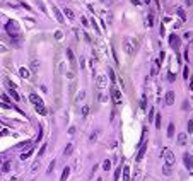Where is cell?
I'll use <instances>...</instances> for the list:
<instances>
[{
    "instance_id": "obj_1",
    "label": "cell",
    "mask_w": 193,
    "mask_h": 181,
    "mask_svg": "<svg viewBox=\"0 0 193 181\" xmlns=\"http://www.w3.org/2000/svg\"><path fill=\"white\" fill-rule=\"evenodd\" d=\"M5 31L12 36V39L14 38H19L21 36V31H19V24L15 22V21H9L7 24H5Z\"/></svg>"
},
{
    "instance_id": "obj_2",
    "label": "cell",
    "mask_w": 193,
    "mask_h": 181,
    "mask_svg": "<svg viewBox=\"0 0 193 181\" xmlns=\"http://www.w3.org/2000/svg\"><path fill=\"white\" fill-rule=\"evenodd\" d=\"M123 50H125V53H126V55H133V53H135V50H137L135 41H133L132 38H125V39H123Z\"/></svg>"
},
{
    "instance_id": "obj_3",
    "label": "cell",
    "mask_w": 193,
    "mask_h": 181,
    "mask_svg": "<svg viewBox=\"0 0 193 181\" xmlns=\"http://www.w3.org/2000/svg\"><path fill=\"white\" fill-rule=\"evenodd\" d=\"M162 157H164V161H166V166H173L174 161H176V157H174V154H173L171 149H164V150H162Z\"/></svg>"
},
{
    "instance_id": "obj_4",
    "label": "cell",
    "mask_w": 193,
    "mask_h": 181,
    "mask_svg": "<svg viewBox=\"0 0 193 181\" xmlns=\"http://www.w3.org/2000/svg\"><path fill=\"white\" fill-rule=\"evenodd\" d=\"M96 84H97V89H99V91H104V89L108 87V77L103 75V73L97 75V77H96Z\"/></svg>"
},
{
    "instance_id": "obj_5",
    "label": "cell",
    "mask_w": 193,
    "mask_h": 181,
    "mask_svg": "<svg viewBox=\"0 0 193 181\" xmlns=\"http://www.w3.org/2000/svg\"><path fill=\"white\" fill-rule=\"evenodd\" d=\"M110 94H111V99H113L115 104H121V91L118 87H111Z\"/></svg>"
},
{
    "instance_id": "obj_6",
    "label": "cell",
    "mask_w": 193,
    "mask_h": 181,
    "mask_svg": "<svg viewBox=\"0 0 193 181\" xmlns=\"http://www.w3.org/2000/svg\"><path fill=\"white\" fill-rule=\"evenodd\" d=\"M164 104H166V106L174 104V92H173V91H167V92H166V96H164Z\"/></svg>"
},
{
    "instance_id": "obj_7",
    "label": "cell",
    "mask_w": 193,
    "mask_h": 181,
    "mask_svg": "<svg viewBox=\"0 0 193 181\" xmlns=\"http://www.w3.org/2000/svg\"><path fill=\"white\" fill-rule=\"evenodd\" d=\"M169 43H171V46L178 51V48H179V44H181V39L176 36V34H171V36H169Z\"/></svg>"
},
{
    "instance_id": "obj_8",
    "label": "cell",
    "mask_w": 193,
    "mask_h": 181,
    "mask_svg": "<svg viewBox=\"0 0 193 181\" xmlns=\"http://www.w3.org/2000/svg\"><path fill=\"white\" fill-rule=\"evenodd\" d=\"M145 150H147V145L142 142V145H140V150H138V154H137V157H135V161H137V162H140V161L144 159V154H145Z\"/></svg>"
},
{
    "instance_id": "obj_9",
    "label": "cell",
    "mask_w": 193,
    "mask_h": 181,
    "mask_svg": "<svg viewBox=\"0 0 193 181\" xmlns=\"http://www.w3.org/2000/svg\"><path fill=\"white\" fill-rule=\"evenodd\" d=\"M183 159H185V166H186L188 169H192V167H193V155L185 154V155H183Z\"/></svg>"
},
{
    "instance_id": "obj_10",
    "label": "cell",
    "mask_w": 193,
    "mask_h": 181,
    "mask_svg": "<svg viewBox=\"0 0 193 181\" xmlns=\"http://www.w3.org/2000/svg\"><path fill=\"white\" fill-rule=\"evenodd\" d=\"M67 58H69V63L74 67V65H75V55H74V51H72L70 48L67 50Z\"/></svg>"
},
{
    "instance_id": "obj_11",
    "label": "cell",
    "mask_w": 193,
    "mask_h": 181,
    "mask_svg": "<svg viewBox=\"0 0 193 181\" xmlns=\"http://www.w3.org/2000/svg\"><path fill=\"white\" fill-rule=\"evenodd\" d=\"M19 75H21L22 79H31V72H29L26 67H21V69H19Z\"/></svg>"
},
{
    "instance_id": "obj_12",
    "label": "cell",
    "mask_w": 193,
    "mask_h": 181,
    "mask_svg": "<svg viewBox=\"0 0 193 181\" xmlns=\"http://www.w3.org/2000/svg\"><path fill=\"white\" fill-rule=\"evenodd\" d=\"M31 70H33L34 73L39 72V60L38 58H33V60H31Z\"/></svg>"
},
{
    "instance_id": "obj_13",
    "label": "cell",
    "mask_w": 193,
    "mask_h": 181,
    "mask_svg": "<svg viewBox=\"0 0 193 181\" xmlns=\"http://www.w3.org/2000/svg\"><path fill=\"white\" fill-rule=\"evenodd\" d=\"M29 101H31V103H33L34 106H36V104H41V103H43V101H41V97H39L38 94H29Z\"/></svg>"
},
{
    "instance_id": "obj_14",
    "label": "cell",
    "mask_w": 193,
    "mask_h": 181,
    "mask_svg": "<svg viewBox=\"0 0 193 181\" xmlns=\"http://www.w3.org/2000/svg\"><path fill=\"white\" fill-rule=\"evenodd\" d=\"M53 12H55V17H56V21H58L60 24H63V22H65V19H63V15H62V12H60V10H58L56 7L53 9Z\"/></svg>"
},
{
    "instance_id": "obj_15",
    "label": "cell",
    "mask_w": 193,
    "mask_h": 181,
    "mask_svg": "<svg viewBox=\"0 0 193 181\" xmlns=\"http://www.w3.org/2000/svg\"><path fill=\"white\" fill-rule=\"evenodd\" d=\"M69 176H70V167L67 166V167H63V173H62L60 181H67V180H69Z\"/></svg>"
},
{
    "instance_id": "obj_16",
    "label": "cell",
    "mask_w": 193,
    "mask_h": 181,
    "mask_svg": "<svg viewBox=\"0 0 193 181\" xmlns=\"http://www.w3.org/2000/svg\"><path fill=\"white\" fill-rule=\"evenodd\" d=\"M63 14H65L70 21H74V17H75V14H74V12H72V9H69V7H65V9H63Z\"/></svg>"
},
{
    "instance_id": "obj_17",
    "label": "cell",
    "mask_w": 193,
    "mask_h": 181,
    "mask_svg": "<svg viewBox=\"0 0 193 181\" xmlns=\"http://www.w3.org/2000/svg\"><path fill=\"white\" fill-rule=\"evenodd\" d=\"M72 152H74V144H69L67 147H65V150H63V155H65V157H69Z\"/></svg>"
},
{
    "instance_id": "obj_18",
    "label": "cell",
    "mask_w": 193,
    "mask_h": 181,
    "mask_svg": "<svg viewBox=\"0 0 193 181\" xmlns=\"http://www.w3.org/2000/svg\"><path fill=\"white\" fill-rule=\"evenodd\" d=\"M178 145H186V135L185 133H178Z\"/></svg>"
},
{
    "instance_id": "obj_19",
    "label": "cell",
    "mask_w": 193,
    "mask_h": 181,
    "mask_svg": "<svg viewBox=\"0 0 193 181\" xmlns=\"http://www.w3.org/2000/svg\"><path fill=\"white\" fill-rule=\"evenodd\" d=\"M128 171H130V169H128V166H123V176H121V178H123V181H128V180H130V173H128Z\"/></svg>"
},
{
    "instance_id": "obj_20",
    "label": "cell",
    "mask_w": 193,
    "mask_h": 181,
    "mask_svg": "<svg viewBox=\"0 0 193 181\" xmlns=\"http://www.w3.org/2000/svg\"><path fill=\"white\" fill-rule=\"evenodd\" d=\"M36 111H38L39 114H46V108H44V103H41V104H36Z\"/></svg>"
},
{
    "instance_id": "obj_21",
    "label": "cell",
    "mask_w": 193,
    "mask_h": 181,
    "mask_svg": "<svg viewBox=\"0 0 193 181\" xmlns=\"http://www.w3.org/2000/svg\"><path fill=\"white\" fill-rule=\"evenodd\" d=\"M154 26V14L151 12L149 15H147V28H152Z\"/></svg>"
},
{
    "instance_id": "obj_22",
    "label": "cell",
    "mask_w": 193,
    "mask_h": 181,
    "mask_svg": "<svg viewBox=\"0 0 193 181\" xmlns=\"http://www.w3.org/2000/svg\"><path fill=\"white\" fill-rule=\"evenodd\" d=\"M9 94H10V96H12V97H14V101H19V99H21V97H19V94H17V91H15V89H9Z\"/></svg>"
},
{
    "instance_id": "obj_23",
    "label": "cell",
    "mask_w": 193,
    "mask_h": 181,
    "mask_svg": "<svg viewBox=\"0 0 193 181\" xmlns=\"http://www.w3.org/2000/svg\"><path fill=\"white\" fill-rule=\"evenodd\" d=\"M167 137H169V139L174 137V125H173V123H169V126H167Z\"/></svg>"
},
{
    "instance_id": "obj_24",
    "label": "cell",
    "mask_w": 193,
    "mask_h": 181,
    "mask_svg": "<svg viewBox=\"0 0 193 181\" xmlns=\"http://www.w3.org/2000/svg\"><path fill=\"white\" fill-rule=\"evenodd\" d=\"M103 169H104V171H110V169H111V161H110V159H106V161L103 162Z\"/></svg>"
},
{
    "instance_id": "obj_25",
    "label": "cell",
    "mask_w": 193,
    "mask_h": 181,
    "mask_svg": "<svg viewBox=\"0 0 193 181\" xmlns=\"http://www.w3.org/2000/svg\"><path fill=\"white\" fill-rule=\"evenodd\" d=\"M38 169H39V161H36V162H33V166H31V169H29V171H31V173L34 174V173H36Z\"/></svg>"
},
{
    "instance_id": "obj_26",
    "label": "cell",
    "mask_w": 193,
    "mask_h": 181,
    "mask_svg": "<svg viewBox=\"0 0 193 181\" xmlns=\"http://www.w3.org/2000/svg\"><path fill=\"white\" fill-rule=\"evenodd\" d=\"M91 22H92V28L96 29V34H101V29H99V26H97V22H96V19H92Z\"/></svg>"
},
{
    "instance_id": "obj_27",
    "label": "cell",
    "mask_w": 193,
    "mask_h": 181,
    "mask_svg": "<svg viewBox=\"0 0 193 181\" xmlns=\"http://www.w3.org/2000/svg\"><path fill=\"white\" fill-rule=\"evenodd\" d=\"M87 114H89V106L84 104V108H82V118H87Z\"/></svg>"
},
{
    "instance_id": "obj_28",
    "label": "cell",
    "mask_w": 193,
    "mask_h": 181,
    "mask_svg": "<svg viewBox=\"0 0 193 181\" xmlns=\"http://www.w3.org/2000/svg\"><path fill=\"white\" fill-rule=\"evenodd\" d=\"M113 178H115V180H120V178H121V166H120V167H118V169H116V171H115V174H113Z\"/></svg>"
},
{
    "instance_id": "obj_29",
    "label": "cell",
    "mask_w": 193,
    "mask_h": 181,
    "mask_svg": "<svg viewBox=\"0 0 193 181\" xmlns=\"http://www.w3.org/2000/svg\"><path fill=\"white\" fill-rule=\"evenodd\" d=\"M176 12H178V15H179V17H181V22H183V21H185V10H183V9H179V7H178V9H176Z\"/></svg>"
},
{
    "instance_id": "obj_30",
    "label": "cell",
    "mask_w": 193,
    "mask_h": 181,
    "mask_svg": "<svg viewBox=\"0 0 193 181\" xmlns=\"http://www.w3.org/2000/svg\"><path fill=\"white\" fill-rule=\"evenodd\" d=\"M108 75H110V80H111V82H115V80H116V77H115V72H113V69H110V70H108Z\"/></svg>"
},
{
    "instance_id": "obj_31",
    "label": "cell",
    "mask_w": 193,
    "mask_h": 181,
    "mask_svg": "<svg viewBox=\"0 0 193 181\" xmlns=\"http://www.w3.org/2000/svg\"><path fill=\"white\" fill-rule=\"evenodd\" d=\"M9 171H10V162H5L2 167V173H9Z\"/></svg>"
},
{
    "instance_id": "obj_32",
    "label": "cell",
    "mask_w": 193,
    "mask_h": 181,
    "mask_svg": "<svg viewBox=\"0 0 193 181\" xmlns=\"http://www.w3.org/2000/svg\"><path fill=\"white\" fill-rule=\"evenodd\" d=\"M84 97H85V91H80V92H79V96H77V99H75V101H82V99H84Z\"/></svg>"
},
{
    "instance_id": "obj_33",
    "label": "cell",
    "mask_w": 193,
    "mask_h": 181,
    "mask_svg": "<svg viewBox=\"0 0 193 181\" xmlns=\"http://www.w3.org/2000/svg\"><path fill=\"white\" fill-rule=\"evenodd\" d=\"M161 118H162L161 114H157V116H155V128H161Z\"/></svg>"
},
{
    "instance_id": "obj_34",
    "label": "cell",
    "mask_w": 193,
    "mask_h": 181,
    "mask_svg": "<svg viewBox=\"0 0 193 181\" xmlns=\"http://www.w3.org/2000/svg\"><path fill=\"white\" fill-rule=\"evenodd\" d=\"M89 140H91V144H92V142H96V140H97V132H92V133H91V139H89Z\"/></svg>"
},
{
    "instance_id": "obj_35",
    "label": "cell",
    "mask_w": 193,
    "mask_h": 181,
    "mask_svg": "<svg viewBox=\"0 0 193 181\" xmlns=\"http://www.w3.org/2000/svg\"><path fill=\"white\" fill-rule=\"evenodd\" d=\"M53 169H55V161H51V162H50V166H48V174H51V173H53Z\"/></svg>"
},
{
    "instance_id": "obj_36",
    "label": "cell",
    "mask_w": 193,
    "mask_h": 181,
    "mask_svg": "<svg viewBox=\"0 0 193 181\" xmlns=\"http://www.w3.org/2000/svg\"><path fill=\"white\" fill-rule=\"evenodd\" d=\"M171 166H166V167H162V173L166 174V176H171V169H169Z\"/></svg>"
},
{
    "instance_id": "obj_37",
    "label": "cell",
    "mask_w": 193,
    "mask_h": 181,
    "mask_svg": "<svg viewBox=\"0 0 193 181\" xmlns=\"http://www.w3.org/2000/svg\"><path fill=\"white\" fill-rule=\"evenodd\" d=\"M24 147H33V145H31V142H22L17 145V149H24Z\"/></svg>"
},
{
    "instance_id": "obj_38",
    "label": "cell",
    "mask_w": 193,
    "mask_h": 181,
    "mask_svg": "<svg viewBox=\"0 0 193 181\" xmlns=\"http://www.w3.org/2000/svg\"><path fill=\"white\" fill-rule=\"evenodd\" d=\"M145 106H147V99H145V96H144V97L140 99V108L145 109Z\"/></svg>"
},
{
    "instance_id": "obj_39",
    "label": "cell",
    "mask_w": 193,
    "mask_h": 181,
    "mask_svg": "<svg viewBox=\"0 0 193 181\" xmlns=\"http://www.w3.org/2000/svg\"><path fill=\"white\" fill-rule=\"evenodd\" d=\"M44 150H46V147H44V145H43V147H41V149H39V152H38L39 159H41V155H43V154H44Z\"/></svg>"
},
{
    "instance_id": "obj_40",
    "label": "cell",
    "mask_w": 193,
    "mask_h": 181,
    "mask_svg": "<svg viewBox=\"0 0 193 181\" xmlns=\"http://www.w3.org/2000/svg\"><path fill=\"white\" fill-rule=\"evenodd\" d=\"M188 75H190V72H188V69L185 67V69H183V77H185V79H188Z\"/></svg>"
},
{
    "instance_id": "obj_41",
    "label": "cell",
    "mask_w": 193,
    "mask_h": 181,
    "mask_svg": "<svg viewBox=\"0 0 193 181\" xmlns=\"http://www.w3.org/2000/svg\"><path fill=\"white\" fill-rule=\"evenodd\" d=\"M55 38H56V39H62V38H63L62 31H56V33H55Z\"/></svg>"
},
{
    "instance_id": "obj_42",
    "label": "cell",
    "mask_w": 193,
    "mask_h": 181,
    "mask_svg": "<svg viewBox=\"0 0 193 181\" xmlns=\"http://www.w3.org/2000/svg\"><path fill=\"white\" fill-rule=\"evenodd\" d=\"M67 77H69L70 80H74V79H75V73H74V72H69V73H67Z\"/></svg>"
},
{
    "instance_id": "obj_43",
    "label": "cell",
    "mask_w": 193,
    "mask_h": 181,
    "mask_svg": "<svg viewBox=\"0 0 193 181\" xmlns=\"http://www.w3.org/2000/svg\"><path fill=\"white\" fill-rule=\"evenodd\" d=\"M188 132H190V133L193 132V121H188Z\"/></svg>"
},
{
    "instance_id": "obj_44",
    "label": "cell",
    "mask_w": 193,
    "mask_h": 181,
    "mask_svg": "<svg viewBox=\"0 0 193 181\" xmlns=\"http://www.w3.org/2000/svg\"><path fill=\"white\" fill-rule=\"evenodd\" d=\"M99 101H101V103H104V101H108V97H106L104 94H101V96H99Z\"/></svg>"
},
{
    "instance_id": "obj_45",
    "label": "cell",
    "mask_w": 193,
    "mask_h": 181,
    "mask_svg": "<svg viewBox=\"0 0 193 181\" xmlns=\"http://www.w3.org/2000/svg\"><path fill=\"white\" fill-rule=\"evenodd\" d=\"M69 133L74 135V133H75V126H70V128H69Z\"/></svg>"
},
{
    "instance_id": "obj_46",
    "label": "cell",
    "mask_w": 193,
    "mask_h": 181,
    "mask_svg": "<svg viewBox=\"0 0 193 181\" xmlns=\"http://www.w3.org/2000/svg\"><path fill=\"white\" fill-rule=\"evenodd\" d=\"M0 135H9V130H7V128H3V130H0Z\"/></svg>"
},
{
    "instance_id": "obj_47",
    "label": "cell",
    "mask_w": 193,
    "mask_h": 181,
    "mask_svg": "<svg viewBox=\"0 0 193 181\" xmlns=\"http://www.w3.org/2000/svg\"><path fill=\"white\" fill-rule=\"evenodd\" d=\"M87 24H89V22H87V19H85V17H82V26H87Z\"/></svg>"
},
{
    "instance_id": "obj_48",
    "label": "cell",
    "mask_w": 193,
    "mask_h": 181,
    "mask_svg": "<svg viewBox=\"0 0 193 181\" xmlns=\"http://www.w3.org/2000/svg\"><path fill=\"white\" fill-rule=\"evenodd\" d=\"M167 79H169V82H174V75H173V73H169V77H167Z\"/></svg>"
},
{
    "instance_id": "obj_49",
    "label": "cell",
    "mask_w": 193,
    "mask_h": 181,
    "mask_svg": "<svg viewBox=\"0 0 193 181\" xmlns=\"http://www.w3.org/2000/svg\"><path fill=\"white\" fill-rule=\"evenodd\" d=\"M152 116H154V109L151 108V113H149V120H152Z\"/></svg>"
},
{
    "instance_id": "obj_50",
    "label": "cell",
    "mask_w": 193,
    "mask_h": 181,
    "mask_svg": "<svg viewBox=\"0 0 193 181\" xmlns=\"http://www.w3.org/2000/svg\"><path fill=\"white\" fill-rule=\"evenodd\" d=\"M185 2H186V5H192L193 3V0H185Z\"/></svg>"
},
{
    "instance_id": "obj_51",
    "label": "cell",
    "mask_w": 193,
    "mask_h": 181,
    "mask_svg": "<svg viewBox=\"0 0 193 181\" xmlns=\"http://www.w3.org/2000/svg\"><path fill=\"white\" fill-rule=\"evenodd\" d=\"M144 2H145V3H149V2H151V0H144Z\"/></svg>"
},
{
    "instance_id": "obj_52",
    "label": "cell",
    "mask_w": 193,
    "mask_h": 181,
    "mask_svg": "<svg viewBox=\"0 0 193 181\" xmlns=\"http://www.w3.org/2000/svg\"><path fill=\"white\" fill-rule=\"evenodd\" d=\"M96 181H103V180H101V178H97V180H96Z\"/></svg>"
},
{
    "instance_id": "obj_53",
    "label": "cell",
    "mask_w": 193,
    "mask_h": 181,
    "mask_svg": "<svg viewBox=\"0 0 193 181\" xmlns=\"http://www.w3.org/2000/svg\"><path fill=\"white\" fill-rule=\"evenodd\" d=\"M190 50H193V43H192V48H190Z\"/></svg>"
},
{
    "instance_id": "obj_54",
    "label": "cell",
    "mask_w": 193,
    "mask_h": 181,
    "mask_svg": "<svg viewBox=\"0 0 193 181\" xmlns=\"http://www.w3.org/2000/svg\"><path fill=\"white\" fill-rule=\"evenodd\" d=\"M0 174H2V169H0Z\"/></svg>"
}]
</instances>
